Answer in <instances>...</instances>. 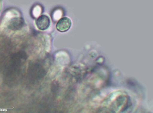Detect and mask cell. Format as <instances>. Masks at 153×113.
Instances as JSON below:
<instances>
[{"instance_id": "1", "label": "cell", "mask_w": 153, "mask_h": 113, "mask_svg": "<svg viewBox=\"0 0 153 113\" xmlns=\"http://www.w3.org/2000/svg\"><path fill=\"white\" fill-rule=\"evenodd\" d=\"M71 22L70 19L67 17H64L60 19L56 25L57 30L60 32L67 31L70 28Z\"/></svg>"}, {"instance_id": "2", "label": "cell", "mask_w": 153, "mask_h": 113, "mask_svg": "<svg viewBox=\"0 0 153 113\" xmlns=\"http://www.w3.org/2000/svg\"><path fill=\"white\" fill-rule=\"evenodd\" d=\"M36 23L38 29L41 30H45L49 27L50 24V20L48 16L43 15L38 18Z\"/></svg>"}]
</instances>
